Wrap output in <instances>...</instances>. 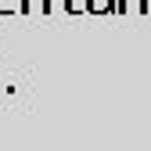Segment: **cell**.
<instances>
[{
    "label": "cell",
    "mask_w": 151,
    "mask_h": 151,
    "mask_svg": "<svg viewBox=\"0 0 151 151\" xmlns=\"http://www.w3.org/2000/svg\"><path fill=\"white\" fill-rule=\"evenodd\" d=\"M83 11H93V14H115V0H86Z\"/></svg>",
    "instance_id": "cell-1"
},
{
    "label": "cell",
    "mask_w": 151,
    "mask_h": 151,
    "mask_svg": "<svg viewBox=\"0 0 151 151\" xmlns=\"http://www.w3.org/2000/svg\"><path fill=\"white\" fill-rule=\"evenodd\" d=\"M129 7H133V11H147V0H115V14H126Z\"/></svg>",
    "instance_id": "cell-2"
},
{
    "label": "cell",
    "mask_w": 151,
    "mask_h": 151,
    "mask_svg": "<svg viewBox=\"0 0 151 151\" xmlns=\"http://www.w3.org/2000/svg\"><path fill=\"white\" fill-rule=\"evenodd\" d=\"M36 4H40V11H43V14L50 11V0H18V11H22V14H32V11H36Z\"/></svg>",
    "instance_id": "cell-3"
},
{
    "label": "cell",
    "mask_w": 151,
    "mask_h": 151,
    "mask_svg": "<svg viewBox=\"0 0 151 151\" xmlns=\"http://www.w3.org/2000/svg\"><path fill=\"white\" fill-rule=\"evenodd\" d=\"M18 11V0H0V14H14Z\"/></svg>",
    "instance_id": "cell-4"
},
{
    "label": "cell",
    "mask_w": 151,
    "mask_h": 151,
    "mask_svg": "<svg viewBox=\"0 0 151 151\" xmlns=\"http://www.w3.org/2000/svg\"><path fill=\"white\" fill-rule=\"evenodd\" d=\"M0 65H4V47H0ZM0 90H4V76H0Z\"/></svg>",
    "instance_id": "cell-5"
}]
</instances>
